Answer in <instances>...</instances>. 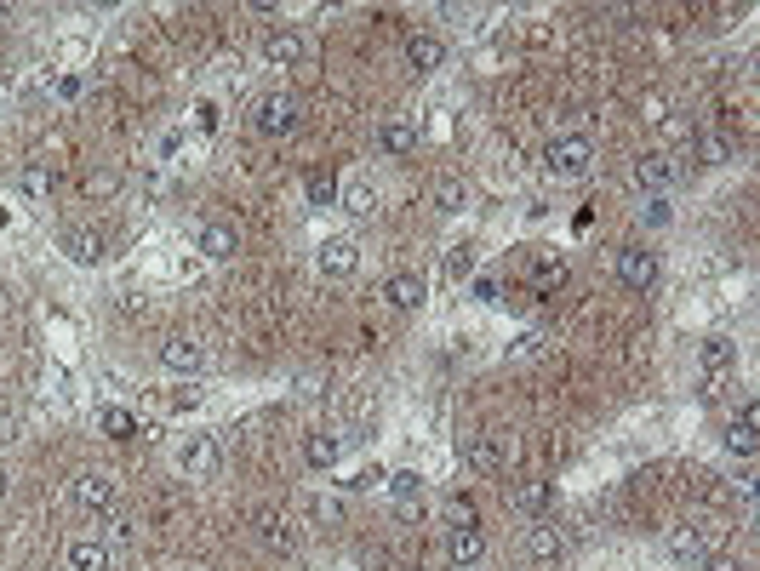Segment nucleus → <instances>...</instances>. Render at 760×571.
I'll list each match as a JSON object with an SVG mask.
<instances>
[{
  "label": "nucleus",
  "mask_w": 760,
  "mask_h": 571,
  "mask_svg": "<svg viewBox=\"0 0 760 571\" xmlns=\"http://www.w3.org/2000/svg\"><path fill=\"white\" fill-rule=\"evenodd\" d=\"M589 166H595V143L589 138H555L549 143V155H543V172L555 183H578V178H589Z\"/></svg>",
  "instance_id": "f257e3e1"
},
{
  "label": "nucleus",
  "mask_w": 760,
  "mask_h": 571,
  "mask_svg": "<svg viewBox=\"0 0 760 571\" xmlns=\"http://www.w3.org/2000/svg\"><path fill=\"white\" fill-rule=\"evenodd\" d=\"M298 115H303V103L292 98V92H269V98H258V109H252V132L258 138H292L298 132Z\"/></svg>",
  "instance_id": "f03ea898"
},
{
  "label": "nucleus",
  "mask_w": 760,
  "mask_h": 571,
  "mask_svg": "<svg viewBox=\"0 0 760 571\" xmlns=\"http://www.w3.org/2000/svg\"><path fill=\"white\" fill-rule=\"evenodd\" d=\"M178 469L189 474V480H212V474L223 469L218 440H212V434H189V440L178 446Z\"/></svg>",
  "instance_id": "7ed1b4c3"
},
{
  "label": "nucleus",
  "mask_w": 760,
  "mask_h": 571,
  "mask_svg": "<svg viewBox=\"0 0 760 571\" xmlns=\"http://www.w3.org/2000/svg\"><path fill=\"white\" fill-rule=\"evenodd\" d=\"M680 178V166L669 155H658V149H652V155H640L635 166H629V183H635L640 195H669V183Z\"/></svg>",
  "instance_id": "20e7f679"
},
{
  "label": "nucleus",
  "mask_w": 760,
  "mask_h": 571,
  "mask_svg": "<svg viewBox=\"0 0 760 571\" xmlns=\"http://www.w3.org/2000/svg\"><path fill=\"white\" fill-rule=\"evenodd\" d=\"M463 457H469L480 474H498V469H509V457H515V440H509V434H469Z\"/></svg>",
  "instance_id": "39448f33"
},
{
  "label": "nucleus",
  "mask_w": 760,
  "mask_h": 571,
  "mask_svg": "<svg viewBox=\"0 0 760 571\" xmlns=\"http://www.w3.org/2000/svg\"><path fill=\"white\" fill-rule=\"evenodd\" d=\"M618 280L629 292H652L658 286V252H646V246H623L618 252Z\"/></svg>",
  "instance_id": "423d86ee"
},
{
  "label": "nucleus",
  "mask_w": 760,
  "mask_h": 571,
  "mask_svg": "<svg viewBox=\"0 0 760 571\" xmlns=\"http://www.w3.org/2000/svg\"><path fill=\"white\" fill-rule=\"evenodd\" d=\"M383 297H389V309H400V315H418L423 303H429V286H423L418 269H395V275L383 280Z\"/></svg>",
  "instance_id": "0eeeda50"
},
{
  "label": "nucleus",
  "mask_w": 760,
  "mask_h": 571,
  "mask_svg": "<svg viewBox=\"0 0 760 571\" xmlns=\"http://www.w3.org/2000/svg\"><path fill=\"white\" fill-rule=\"evenodd\" d=\"M69 497H75V509L103 514V509H115V480H109V474H75Z\"/></svg>",
  "instance_id": "6e6552de"
},
{
  "label": "nucleus",
  "mask_w": 760,
  "mask_h": 571,
  "mask_svg": "<svg viewBox=\"0 0 760 571\" xmlns=\"http://www.w3.org/2000/svg\"><path fill=\"white\" fill-rule=\"evenodd\" d=\"M303 58H309V40H303L298 29H275V35L263 40V63H269V69H298Z\"/></svg>",
  "instance_id": "1a4fd4ad"
},
{
  "label": "nucleus",
  "mask_w": 760,
  "mask_h": 571,
  "mask_svg": "<svg viewBox=\"0 0 760 571\" xmlns=\"http://www.w3.org/2000/svg\"><path fill=\"white\" fill-rule=\"evenodd\" d=\"M509 509L543 520V514L555 509V480H520V486H509Z\"/></svg>",
  "instance_id": "9d476101"
},
{
  "label": "nucleus",
  "mask_w": 760,
  "mask_h": 571,
  "mask_svg": "<svg viewBox=\"0 0 760 571\" xmlns=\"http://www.w3.org/2000/svg\"><path fill=\"white\" fill-rule=\"evenodd\" d=\"M160 366L178 372V377H195L200 366H206V349H200L195 337H166V343H160Z\"/></svg>",
  "instance_id": "9b49d317"
},
{
  "label": "nucleus",
  "mask_w": 760,
  "mask_h": 571,
  "mask_svg": "<svg viewBox=\"0 0 760 571\" xmlns=\"http://www.w3.org/2000/svg\"><path fill=\"white\" fill-rule=\"evenodd\" d=\"M195 252L212 257V263H229V257L240 252V229H235V223H200Z\"/></svg>",
  "instance_id": "f8f14e48"
},
{
  "label": "nucleus",
  "mask_w": 760,
  "mask_h": 571,
  "mask_svg": "<svg viewBox=\"0 0 760 571\" xmlns=\"http://www.w3.org/2000/svg\"><path fill=\"white\" fill-rule=\"evenodd\" d=\"M520 549H526V560H532V566H555L560 554H566V537H560V526L538 520V526L526 532V543H520Z\"/></svg>",
  "instance_id": "ddd939ff"
},
{
  "label": "nucleus",
  "mask_w": 760,
  "mask_h": 571,
  "mask_svg": "<svg viewBox=\"0 0 760 571\" xmlns=\"http://www.w3.org/2000/svg\"><path fill=\"white\" fill-rule=\"evenodd\" d=\"M360 269V246L355 240H326L320 246V275L326 280H349Z\"/></svg>",
  "instance_id": "4468645a"
},
{
  "label": "nucleus",
  "mask_w": 760,
  "mask_h": 571,
  "mask_svg": "<svg viewBox=\"0 0 760 571\" xmlns=\"http://www.w3.org/2000/svg\"><path fill=\"white\" fill-rule=\"evenodd\" d=\"M338 457H343L338 429H309V440H303V463L309 469H338Z\"/></svg>",
  "instance_id": "2eb2a0df"
},
{
  "label": "nucleus",
  "mask_w": 760,
  "mask_h": 571,
  "mask_svg": "<svg viewBox=\"0 0 760 571\" xmlns=\"http://www.w3.org/2000/svg\"><path fill=\"white\" fill-rule=\"evenodd\" d=\"M755 429H760V406L749 400V406H743V412L732 417V429H726V446H732L738 457H755V446H760Z\"/></svg>",
  "instance_id": "dca6fc26"
},
{
  "label": "nucleus",
  "mask_w": 760,
  "mask_h": 571,
  "mask_svg": "<svg viewBox=\"0 0 760 571\" xmlns=\"http://www.w3.org/2000/svg\"><path fill=\"white\" fill-rule=\"evenodd\" d=\"M669 554H675L680 566H703V560H709V537H703L698 526H675V532H669Z\"/></svg>",
  "instance_id": "f3484780"
},
{
  "label": "nucleus",
  "mask_w": 760,
  "mask_h": 571,
  "mask_svg": "<svg viewBox=\"0 0 760 571\" xmlns=\"http://www.w3.org/2000/svg\"><path fill=\"white\" fill-rule=\"evenodd\" d=\"M406 63H412L418 75H435L440 63H446V46H440V35H412V40H406Z\"/></svg>",
  "instance_id": "a211bd4d"
},
{
  "label": "nucleus",
  "mask_w": 760,
  "mask_h": 571,
  "mask_svg": "<svg viewBox=\"0 0 760 571\" xmlns=\"http://www.w3.org/2000/svg\"><path fill=\"white\" fill-rule=\"evenodd\" d=\"M446 554H452V566H475L480 554H486V537H480V526H452V537H446Z\"/></svg>",
  "instance_id": "6ab92c4d"
},
{
  "label": "nucleus",
  "mask_w": 760,
  "mask_h": 571,
  "mask_svg": "<svg viewBox=\"0 0 760 571\" xmlns=\"http://www.w3.org/2000/svg\"><path fill=\"white\" fill-rule=\"evenodd\" d=\"M252 526H258V543L263 549H292V520L275 509H258L252 514Z\"/></svg>",
  "instance_id": "aec40b11"
},
{
  "label": "nucleus",
  "mask_w": 760,
  "mask_h": 571,
  "mask_svg": "<svg viewBox=\"0 0 760 571\" xmlns=\"http://www.w3.org/2000/svg\"><path fill=\"white\" fill-rule=\"evenodd\" d=\"M378 149L383 155H412V149H418V126H412V120H383Z\"/></svg>",
  "instance_id": "412c9836"
},
{
  "label": "nucleus",
  "mask_w": 760,
  "mask_h": 571,
  "mask_svg": "<svg viewBox=\"0 0 760 571\" xmlns=\"http://www.w3.org/2000/svg\"><path fill=\"white\" fill-rule=\"evenodd\" d=\"M69 566L75 571H109V543H98V537H75V543H69Z\"/></svg>",
  "instance_id": "4be33fe9"
},
{
  "label": "nucleus",
  "mask_w": 760,
  "mask_h": 571,
  "mask_svg": "<svg viewBox=\"0 0 760 571\" xmlns=\"http://www.w3.org/2000/svg\"><path fill=\"white\" fill-rule=\"evenodd\" d=\"M52 189H58V172H52V160H23V195L29 200H46L52 195Z\"/></svg>",
  "instance_id": "5701e85b"
},
{
  "label": "nucleus",
  "mask_w": 760,
  "mask_h": 571,
  "mask_svg": "<svg viewBox=\"0 0 760 571\" xmlns=\"http://www.w3.org/2000/svg\"><path fill=\"white\" fill-rule=\"evenodd\" d=\"M63 252H69V263H80V269H92V263L103 257V240L92 235V229H69V235H63Z\"/></svg>",
  "instance_id": "b1692460"
},
{
  "label": "nucleus",
  "mask_w": 760,
  "mask_h": 571,
  "mask_svg": "<svg viewBox=\"0 0 760 571\" xmlns=\"http://www.w3.org/2000/svg\"><path fill=\"white\" fill-rule=\"evenodd\" d=\"M429 200H435V212H463L469 206V183L463 178H435V189H429Z\"/></svg>",
  "instance_id": "393cba45"
},
{
  "label": "nucleus",
  "mask_w": 760,
  "mask_h": 571,
  "mask_svg": "<svg viewBox=\"0 0 760 571\" xmlns=\"http://www.w3.org/2000/svg\"><path fill=\"white\" fill-rule=\"evenodd\" d=\"M383 486H389V497H395V503H406V509H412V503H418V492H423V474H418V469H395V474H383Z\"/></svg>",
  "instance_id": "a878e982"
},
{
  "label": "nucleus",
  "mask_w": 760,
  "mask_h": 571,
  "mask_svg": "<svg viewBox=\"0 0 760 571\" xmlns=\"http://www.w3.org/2000/svg\"><path fill=\"white\" fill-rule=\"evenodd\" d=\"M703 366H709V372L738 366V343H732V337H703Z\"/></svg>",
  "instance_id": "bb28decb"
},
{
  "label": "nucleus",
  "mask_w": 760,
  "mask_h": 571,
  "mask_svg": "<svg viewBox=\"0 0 760 571\" xmlns=\"http://www.w3.org/2000/svg\"><path fill=\"white\" fill-rule=\"evenodd\" d=\"M698 155H703V166H732L738 143H732V138H720V132H709V138H698Z\"/></svg>",
  "instance_id": "cd10ccee"
},
{
  "label": "nucleus",
  "mask_w": 760,
  "mask_h": 571,
  "mask_svg": "<svg viewBox=\"0 0 760 571\" xmlns=\"http://www.w3.org/2000/svg\"><path fill=\"white\" fill-rule=\"evenodd\" d=\"M98 423H103V434H109V440H132V434H138V423H132V412H126V406H103Z\"/></svg>",
  "instance_id": "c85d7f7f"
},
{
  "label": "nucleus",
  "mask_w": 760,
  "mask_h": 571,
  "mask_svg": "<svg viewBox=\"0 0 760 571\" xmlns=\"http://www.w3.org/2000/svg\"><path fill=\"white\" fill-rule=\"evenodd\" d=\"M343 212L372 217L378 212V189H372V183H349V189H343Z\"/></svg>",
  "instance_id": "c756f323"
},
{
  "label": "nucleus",
  "mask_w": 760,
  "mask_h": 571,
  "mask_svg": "<svg viewBox=\"0 0 760 571\" xmlns=\"http://www.w3.org/2000/svg\"><path fill=\"white\" fill-rule=\"evenodd\" d=\"M303 195H309V206H332V200H338V183L326 178V172H309V178H303Z\"/></svg>",
  "instance_id": "7c9ffc66"
},
{
  "label": "nucleus",
  "mask_w": 760,
  "mask_h": 571,
  "mask_svg": "<svg viewBox=\"0 0 760 571\" xmlns=\"http://www.w3.org/2000/svg\"><path fill=\"white\" fill-rule=\"evenodd\" d=\"M532 286H538V292H560V286H566V263H538Z\"/></svg>",
  "instance_id": "2f4dec72"
},
{
  "label": "nucleus",
  "mask_w": 760,
  "mask_h": 571,
  "mask_svg": "<svg viewBox=\"0 0 760 571\" xmlns=\"http://www.w3.org/2000/svg\"><path fill=\"white\" fill-rule=\"evenodd\" d=\"M469 269H475V246H452V252H446V275L463 280Z\"/></svg>",
  "instance_id": "473e14b6"
},
{
  "label": "nucleus",
  "mask_w": 760,
  "mask_h": 571,
  "mask_svg": "<svg viewBox=\"0 0 760 571\" xmlns=\"http://www.w3.org/2000/svg\"><path fill=\"white\" fill-rule=\"evenodd\" d=\"M640 217H646V223H652V229H663V223H669V195H646V206H640Z\"/></svg>",
  "instance_id": "72a5a7b5"
},
{
  "label": "nucleus",
  "mask_w": 760,
  "mask_h": 571,
  "mask_svg": "<svg viewBox=\"0 0 760 571\" xmlns=\"http://www.w3.org/2000/svg\"><path fill=\"white\" fill-rule=\"evenodd\" d=\"M446 514H452V526H480V514H475V503H469V497H452V503H446Z\"/></svg>",
  "instance_id": "f704fd0d"
},
{
  "label": "nucleus",
  "mask_w": 760,
  "mask_h": 571,
  "mask_svg": "<svg viewBox=\"0 0 760 571\" xmlns=\"http://www.w3.org/2000/svg\"><path fill=\"white\" fill-rule=\"evenodd\" d=\"M115 189H120V178H115V172H98V178L86 183V195H92V200H109Z\"/></svg>",
  "instance_id": "c9c22d12"
},
{
  "label": "nucleus",
  "mask_w": 760,
  "mask_h": 571,
  "mask_svg": "<svg viewBox=\"0 0 760 571\" xmlns=\"http://www.w3.org/2000/svg\"><path fill=\"white\" fill-rule=\"evenodd\" d=\"M315 520L338 526V520H343V503H338V497H315Z\"/></svg>",
  "instance_id": "e433bc0d"
},
{
  "label": "nucleus",
  "mask_w": 760,
  "mask_h": 571,
  "mask_svg": "<svg viewBox=\"0 0 760 571\" xmlns=\"http://www.w3.org/2000/svg\"><path fill=\"white\" fill-rule=\"evenodd\" d=\"M349 486H355V492H372V486H383V469L372 463V469H360L355 480H349Z\"/></svg>",
  "instance_id": "4c0bfd02"
},
{
  "label": "nucleus",
  "mask_w": 760,
  "mask_h": 571,
  "mask_svg": "<svg viewBox=\"0 0 760 571\" xmlns=\"http://www.w3.org/2000/svg\"><path fill=\"white\" fill-rule=\"evenodd\" d=\"M6 440H18V412H12V406H0V446H6Z\"/></svg>",
  "instance_id": "58836bf2"
},
{
  "label": "nucleus",
  "mask_w": 760,
  "mask_h": 571,
  "mask_svg": "<svg viewBox=\"0 0 760 571\" xmlns=\"http://www.w3.org/2000/svg\"><path fill=\"white\" fill-rule=\"evenodd\" d=\"M538 349H543V337H538V332H526V337L515 343V360H532Z\"/></svg>",
  "instance_id": "ea45409f"
},
{
  "label": "nucleus",
  "mask_w": 760,
  "mask_h": 571,
  "mask_svg": "<svg viewBox=\"0 0 760 571\" xmlns=\"http://www.w3.org/2000/svg\"><path fill=\"white\" fill-rule=\"evenodd\" d=\"M640 115H646V120H658V126H663V120H669V109H663V98L652 92V98L640 103Z\"/></svg>",
  "instance_id": "a19ab883"
},
{
  "label": "nucleus",
  "mask_w": 760,
  "mask_h": 571,
  "mask_svg": "<svg viewBox=\"0 0 760 571\" xmlns=\"http://www.w3.org/2000/svg\"><path fill=\"white\" fill-rule=\"evenodd\" d=\"M6 486H12V474H6V463H0V503H6Z\"/></svg>",
  "instance_id": "79ce46f5"
},
{
  "label": "nucleus",
  "mask_w": 760,
  "mask_h": 571,
  "mask_svg": "<svg viewBox=\"0 0 760 571\" xmlns=\"http://www.w3.org/2000/svg\"><path fill=\"white\" fill-rule=\"evenodd\" d=\"M720 571H726V566H720Z\"/></svg>",
  "instance_id": "37998d69"
}]
</instances>
